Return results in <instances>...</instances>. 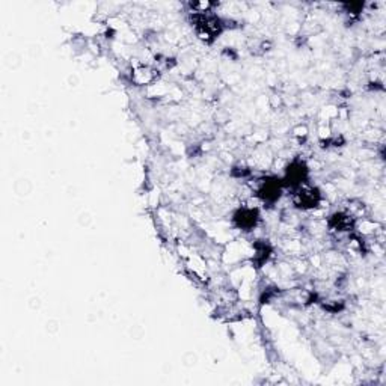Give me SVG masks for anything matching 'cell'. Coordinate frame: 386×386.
<instances>
[{
    "mask_svg": "<svg viewBox=\"0 0 386 386\" xmlns=\"http://www.w3.org/2000/svg\"><path fill=\"white\" fill-rule=\"evenodd\" d=\"M308 177H310V169L306 167V163L301 159H294L286 168V172H283V177H282V183L286 189L296 191V189L308 183Z\"/></svg>",
    "mask_w": 386,
    "mask_h": 386,
    "instance_id": "cell-2",
    "label": "cell"
},
{
    "mask_svg": "<svg viewBox=\"0 0 386 386\" xmlns=\"http://www.w3.org/2000/svg\"><path fill=\"white\" fill-rule=\"evenodd\" d=\"M283 189L286 187H283L282 178L266 177L264 180L259 181V184L257 187V196L259 201L267 204V206H273V204H277L279 201Z\"/></svg>",
    "mask_w": 386,
    "mask_h": 386,
    "instance_id": "cell-3",
    "label": "cell"
},
{
    "mask_svg": "<svg viewBox=\"0 0 386 386\" xmlns=\"http://www.w3.org/2000/svg\"><path fill=\"white\" fill-rule=\"evenodd\" d=\"M193 23L198 35L204 39H208V41L217 38V35L222 34L224 30L222 20L208 12H195Z\"/></svg>",
    "mask_w": 386,
    "mask_h": 386,
    "instance_id": "cell-1",
    "label": "cell"
},
{
    "mask_svg": "<svg viewBox=\"0 0 386 386\" xmlns=\"http://www.w3.org/2000/svg\"><path fill=\"white\" fill-rule=\"evenodd\" d=\"M293 202L297 208L301 210H312L319 207L321 201V193L317 187L312 186H301L296 191H293Z\"/></svg>",
    "mask_w": 386,
    "mask_h": 386,
    "instance_id": "cell-4",
    "label": "cell"
},
{
    "mask_svg": "<svg viewBox=\"0 0 386 386\" xmlns=\"http://www.w3.org/2000/svg\"><path fill=\"white\" fill-rule=\"evenodd\" d=\"M330 225L336 228L338 231H350L353 226V219L349 215H344V213H335V215L330 216Z\"/></svg>",
    "mask_w": 386,
    "mask_h": 386,
    "instance_id": "cell-6",
    "label": "cell"
},
{
    "mask_svg": "<svg viewBox=\"0 0 386 386\" xmlns=\"http://www.w3.org/2000/svg\"><path fill=\"white\" fill-rule=\"evenodd\" d=\"M259 210L257 207H240L234 211L233 224L242 231H252L255 230L259 222Z\"/></svg>",
    "mask_w": 386,
    "mask_h": 386,
    "instance_id": "cell-5",
    "label": "cell"
}]
</instances>
